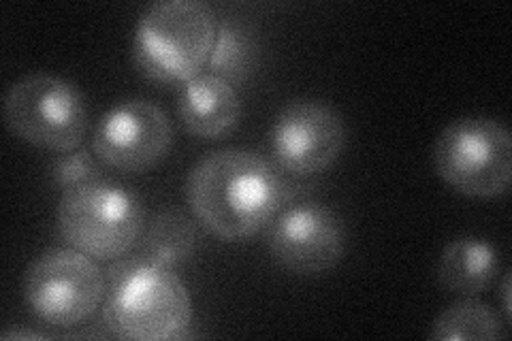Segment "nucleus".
<instances>
[{
  "instance_id": "1",
  "label": "nucleus",
  "mask_w": 512,
  "mask_h": 341,
  "mask_svg": "<svg viewBox=\"0 0 512 341\" xmlns=\"http://www.w3.org/2000/svg\"><path fill=\"white\" fill-rule=\"evenodd\" d=\"M184 194L207 231L237 241L274 220L293 197V186L265 156L229 148L207 154L190 169Z\"/></svg>"
},
{
  "instance_id": "2",
  "label": "nucleus",
  "mask_w": 512,
  "mask_h": 341,
  "mask_svg": "<svg viewBox=\"0 0 512 341\" xmlns=\"http://www.w3.org/2000/svg\"><path fill=\"white\" fill-rule=\"evenodd\" d=\"M103 320L122 339H178L192 322V301L173 269L150 258L120 261L107 271Z\"/></svg>"
},
{
  "instance_id": "3",
  "label": "nucleus",
  "mask_w": 512,
  "mask_h": 341,
  "mask_svg": "<svg viewBox=\"0 0 512 341\" xmlns=\"http://www.w3.org/2000/svg\"><path fill=\"white\" fill-rule=\"evenodd\" d=\"M218 18L201 0L152 5L135 28L133 58L139 71L163 84H186L210 62Z\"/></svg>"
},
{
  "instance_id": "4",
  "label": "nucleus",
  "mask_w": 512,
  "mask_h": 341,
  "mask_svg": "<svg viewBox=\"0 0 512 341\" xmlns=\"http://www.w3.org/2000/svg\"><path fill=\"white\" fill-rule=\"evenodd\" d=\"M56 224L69 248L114 261L141 237L146 209L133 190L99 177L62 192Z\"/></svg>"
},
{
  "instance_id": "5",
  "label": "nucleus",
  "mask_w": 512,
  "mask_h": 341,
  "mask_svg": "<svg viewBox=\"0 0 512 341\" xmlns=\"http://www.w3.org/2000/svg\"><path fill=\"white\" fill-rule=\"evenodd\" d=\"M3 118L15 137L58 154L77 150L88 128L82 92L50 73L15 81L5 94Z\"/></svg>"
},
{
  "instance_id": "6",
  "label": "nucleus",
  "mask_w": 512,
  "mask_h": 341,
  "mask_svg": "<svg viewBox=\"0 0 512 341\" xmlns=\"http://www.w3.org/2000/svg\"><path fill=\"white\" fill-rule=\"evenodd\" d=\"M434 167L442 180L468 197H498L510 186L512 141L491 118H459L440 133Z\"/></svg>"
},
{
  "instance_id": "7",
  "label": "nucleus",
  "mask_w": 512,
  "mask_h": 341,
  "mask_svg": "<svg viewBox=\"0 0 512 341\" xmlns=\"http://www.w3.org/2000/svg\"><path fill=\"white\" fill-rule=\"evenodd\" d=\"M105 278L92 258L75 248L43 252L26 271L24 299L30 312L54 327H73L99 310Z\"/></svg>"
},
{
  "instance_id": "8",
  "label": "nucleus",
  "mask_w": 512,
  "mask_h": 341,
  "mask_svg": "<svg viewBox=\"0 0 512 341\" xmlns=\"http://www.w3.org/2000/svg\"><path fill=\"white\" fill-rule=\"evenodd\" d=\"M344 143V120L329 105L312 99L286 103L269 131V148L278 167L299 177L331 167Z\"/></svg>"
},
{
  "instance_id": "9",
  "label": "nucleus",
  "mask_w": 512,
  "mask_h": 341,
  "mask_svg": "<svg viewBox=\"0 0 512 341\" xmlns=\"http://www.w3.org/2000/svg\"><path fill=\"white\" fill-rule=\"evenodd\" d=\"M173 143L167 113L148 99H126L111 107L94 131L92 150L105 165L141 173L163 160Z\"/></svg>"
},
{
  "instance_id": "10",
  "label": "nucleus",
  "mask_w": 512,
  "mask_h": 341,
  "mask_svg": "<svg viewBox=\"0 0 512 341\" xmlns=\"http://www.w3.org/2000/svg\"><path fill=\"white\" fill-rule=\"evenodd\" d=\"M267 246L276 261L297 275H320L340 263L344 254V224L320 203H301L267 226Z\"/></svg>"
},
{
  "instance_id": "11",
  "label": "nucleus",
  "mask_w": 512,
  "mask_h": 341,
  "mask_svg": "<svg viewBox=\"0 0 512 341\" xmlns=\"http://www.w3.org/2000/svg\"><path fill=\"white\" fill-rule=\"evenodd\" d=\"M178 116L186 131L201 139H218L231 133L242 116V101L227 79L201 73L182 84Z\"/></svg>"
},
{
  "instance_id": "12",
  "label": "nucleus",
  "mask_w": 512,
  "mask_h": 341,
  "mask_svg": "<svg viewBox=\"0 0 512 341\" xmlns=\"http://www.w3.org/2000/svg\"><path fill=\"white\" fill-rule=\"evenodd\" d=\"M500 271V252L485 239L459 237L442 250L438 263L440 284L455 295L474 297Z\"/></svg>"
},
{
  "instance_id": "13",
  "label": "nucleus",
  "mask_w": 512,
  "mask_h": 341,
  "mask_svg": "<svg viewBox=\"0 0 512 341\" xmlns=\"http://www.w3.org/2000/svg\"><path fill=\"white\" fill-rule=\"evenodd\" d=\"M197 231L178 211H163L154 218L143 239V252L150 261L175 269L195 254Z\"/></svg>"
},
{
  "instance_id": "14",
  "label": "nucleus",
  "mask_w": 512,
  "mask_h": 341,
  "mask_svg": "<svg viewBox=\"0 0 512 341\" xmlns=\"http://www.w3.org/2000/svg\"><path fill=\"white\" fill-rule=\"evenodd\" d=\"M504 324L489 305L478 301H459L434 322L431 339L444 341H478V339H500L504 337Z\"/></svg>"
},
{
  "instance_id": "15",
  "label": "nucleus",
  "mask_w": 512,
  "mask_h": 341,
  "mask_svg": "<svg viewBox=\"0 0 512 341\" xmlns=\"http://www.w3.org/2000/svg\"><path fill=\"white\" fill-rule=\"evenodd\" d=\"M256 58L254 39L250 32L233 20L218 24L216 41L210 56V69L214 75L231 81H242L250 71Z\"/></svg>"
},
{
  "instance_id": "16",
  "label": "nucleus",
  "mask_w": 512,
  "mask_h": 341,
  "mask_svg": "<svg viewBox=\"0 0 512 341\" xmlns=\"http://www.w3.org/2000/svg\"><path fill=\"white\" fill-rule=\"evenodd\" d=\"M96 154L77 148L71 152H62L58 158L52 160L50 165V175H52V184L69 190L73 186H79L90 180H99L101 177V167L99 160L94 158Z\"/></svg>"
},
{
  "instance_id": "17",
  "label": "nucleus",
  "mask_w": 512,
  "mask_h": 341,
  "mask_svg": "<svg viewBox=\"0 0 512 341\" xmlns=\"http://www.w3.org/2000/svg\"><path fill=\"white\" fill-rule=\"evenodd\" d=\"M3 337H5V339H11V337H18V339H22V337L37 339V337H43V335H39V333H35V331H18V333H3Z\"/></svg>"
}]
</instances>
